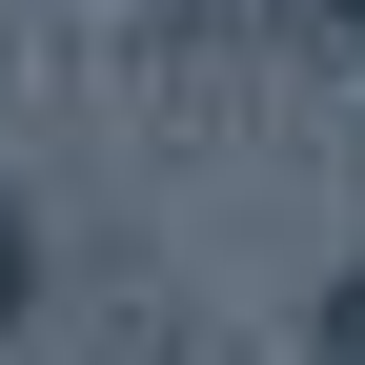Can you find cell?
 <instances>
[{
    "label": "cell",
    "instance_id": "cell-1",
    "mask_svg": "<svg viewBox=\"0 0 365 365\" xmlns=\"http://www.w3.org/2000/svg\"><path fill=\"white\" fill-rule=\"evenodd\" d=\"M21 345H41V203L0 182V365H21Z\"/></svg>",
    "mask_w": 365,
    "mask_h": 365
},
{
    "label": "cell",
    "instance_id": "cell-2",
    "mask_svg": "<svg viewBox=\"0 0 365 365\" xmlns=\"http://www.w3.org/2000/svg\"><path fill=\"white\" fill-rule=\"evenodd\" d=\"M325 365H365V264H345V284H325Z\"/></svg>",
    "mask_w": 365,
    "mask_h": 365
},
{
    "label": "cell",
    "instance_id": "cell-3",
    "mask_svg": "<svg viewBox=\"0 0 365 365\" xmlns=\"http://www.w3.org/2000/svg\"><path fill=\"white\" fill-rule=\"evenodd\" d=\"M345 21H365V0H345Z\"/></svg>",
    "mask_w": 365,
    "mask_h": 365
}]
</instances>
